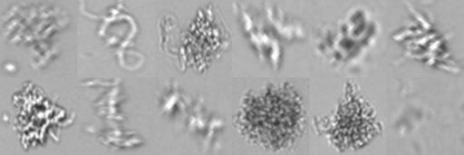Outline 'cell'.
<instances>
[{"instance_id": "obj_2", "label": "cell", "mask_w": 464, "mask_h": 155, "mask_svg": "<svg viewBox=\"0 0 464 155\" xmlns=\"http://www.w3.org/2000/svg\"><path fill=\"white\" fill-rule=\"evenodd\" d=\"M372 131V120L362 103L353 102L342 109L338 115L337 138L344 147H360Z\"/></svg>"}, {"instance_id": "obj_1", "label": "cell", "mask_w": 464, "mask_h": 155, "mask_svg": "<svg viewBox=\"0 0 464 155\" xmlns=\"http://www.w3.org/2000/svg\"><path fill=\"white\" fill-rule=\"evenodd\" d=\"M244 121L253 138L275 147L295 135L301 121V109L295 97L273 90L252 100L246 106Z\"/></svg>"}]
</instances>
